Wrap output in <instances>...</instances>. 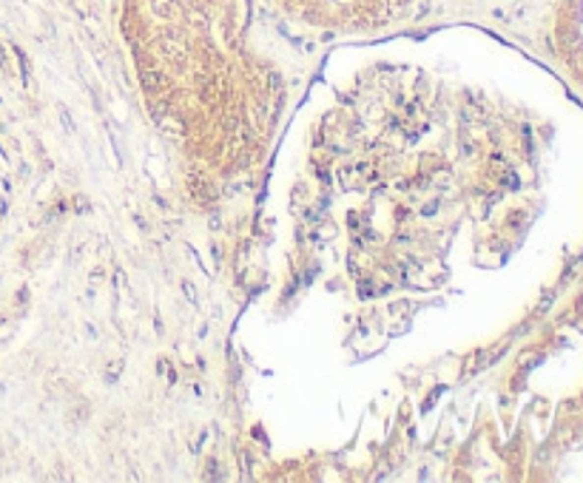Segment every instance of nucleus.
<instances>
[{
  "mask_svg": "<svg viewBox=\"0 0 583 483\" xmlns=\"http://www.w3.org/2000/svg\"><path fill=\"white\" fill-rule=\"evenodd\" d=\"M0 66H6V54H3V49H0Z\"/></svg>",
  "mask_w": 583,
  "mask_h": 483,
  "instance_id": "obj_1",
  "label": "nucleus"
}]
</instances>
